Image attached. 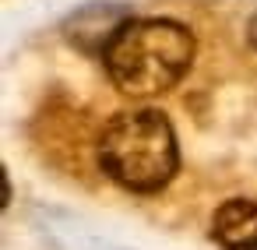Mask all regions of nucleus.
Here are the masks:
<instances>
[{
    "label": "nucleus",
    "mask_w": 257,
    "mask_h": 250,
    "mask_svg": "<svg viewBox=\"0 0 257 250\" xmlns=\"http://www.w3.org/2000/svg\"><path fill=\"white\" fill-rule=\"evenodd\" d=\"M194 32L173 18H131L102 53L113 85L138 99L176 88L194 67Z\"/></svg>",
    "instance_id": "obj_1"
},
{
    "label": "nucleus",
    "mask_w": 257,
    "mask_h": 250,
    "mask_svg": "<svg viewBox=\"0 0 257 250\" xmlns=\"http://www.w3.org/2000/svg\"><path fill=\"white\" fill-rule=\"evenodd\" d=\"M95 159L113 183L134 194H155L180 173L176 127L162 109L113 113L95 138Z\"/></svg>",
    "instance_id": "obj_2"
},
{
    "label": "nucleus",
    "mask_w": 257,
    "mask_h": 250,
    "mask_svg": "<svg viewBox=\"0 0 257 250\" xmlns=\"http://www.w3.org/2000/svg\"><path fill=\"white\" fill-rule=\"evenodd\" d=\"M246 43H250V46L257 50V15H253V18L246 22Z\"/></svg>",
    "instance_id": "obj_5"
},
{
    "label": "nucleus",
    "mask_w": 257,
    "mask_h": 250,
    "mask_svg": "<svg viewBox=\"0 0 257 250\" xmlns=\"http://www.w3.org/2000/svg\"><path fill=\"white\" fill-rule=\"evenodd\" d=\"M211 236L222 250H257V201L229 197L211 215Z\"/></svg>",
    "instance_id": "obj_4"
},
{
    "label": "nucleus",
    "mask_w": 257,
    "mask_h": 250,
    "mask_svg": "<svg viewBox=\"0 0 257 250\" xmlns=\"http://www.w3.org/2000/svg\"><path fill=\"white\" fill-rule=\"evenodd\" d=\"M123 11L120 8H109V4H88L81 11H74L67 22H64V39L81 50V53H106V46L113 43V36L123 29Z\"/></svg>",
    "instance_id": "obj_3"
}]
</instances>
